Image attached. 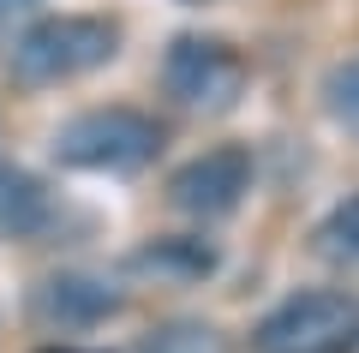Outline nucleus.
<instances>
[{"label": "nucleus", "instance_id": "2", "mask_svg": "<svg viewBox=\"0 0 359 353\" xmlns=\"http://www.w3.org/2000/svg\"><path fill=\"white\" fill-rule=\"evenodd\" d=\"M252 353H359V293L306 288L269 305L252 329Z\"/></svg>", "mask_w": 359, "mask_h": 353}, {"label": "nucleus", "instance_id": "3", "mask_svg": "<svg viewBox=\"0 0 359 353\" xmlns=\"http://www.w3.org/2000/svg\"><path fill=\"white\" fill-rule=\"evenodd\" d=\"M162 150V126L138 108H90L54 132V162L84 174H126Z\"/></svg>", "mask_w": 359, "mask_h": 353}, {"label": "nucleus", "instance_id": "10", "mask_svg": "<svg viewBox=\"0 0 359 353\" xmlns=\"http://www.w3.org/2000/svg\"><path fill=\"white\" fill-rule=\"evenodd\" d=\"M323 108L341 120V126L359 132V54L341 66H330V78H323Z\"/></svg>", "mask_w": 359, "mask_h": 353}, {"label": "nucleus", "instance_id": "6", "mask_svg": "<svg viewBox=\"0 0 359 353\" xmlns=\"http://www.w3.org/2000/svg\"><path fill=\"white\" fill-rule=\"evenodd\" d=\"M36 312L48 324H96V317L120 312V293L96 276H48L36 293Z\"/></svg>", "mask_w": 359, "mask_h": 353}, {"label": "nucleus", "instance_id": "11", "mask_svg": "<svg viewBox=\"0 0 359 353\" xmlns=\"http://www.w3.org/2000/svg\"><path fill=\"white\" fill-rule=\"evenodd\" d=\"M30 6H36V0H0V30L13 25V18H18V13H30Z\"/></svg>", "mask_w": 359, "mask_h": 353}, {"label": "nucleus", "instance_id": "7", "mask_svg": "<svg viewBox=\"0 0 359 353\" xmlns=\"http://www.w3.org/2000/svg\"><path fill=\"white\" fill-rule=\"evenodd\" d=\"M42 215H48L42 186H36L30 174H18V168H0V240H18V234H30Z\"/></svg>", "mask_w": 359, "mask_h": 353}, {"label": "nucleus", "instance_id": "5", "mask_svg": "<svg viewBox=\"0 0 359 353\" xmlns=\"http://www.w3.org/2000/svg\"><path fill=\"white\" fill-rule=\"evenodd\" d=\"M245 192H252V150H240V144H216V150L192 156L186 168H174V180H168V204L198 222L240 210Z\"/></svg>", "mask_w": 359, "mask_h": 353}, {"label": "nucleus", "instance_id": "1", "mask_svg": "<svg viewBox=\"0 0 359 353\" xmlns=\"http://www.w3.org/2000/svg\"><path fill=\"white\" fill-rule=\"evenodd\" d=\"M120 54V25L96 13H60V18H36L13 36L6 48V78L18 90H48V84H72V78L96 72Z\"/></svg>", "mask_w": 359, "mask_h": 353}, {"label": "nucleus", "instance_id": "9", "mask_svg": "<svg viewBox=\"0 0 359 353\" xmlns=\"http://www.w3.org/2000/svg\"><path fill=\"white\" fill-rule=\"evenodd\" d=\"M318 246L330 258H341V264H359V192H353V198H341L318 222Z\"/></svg>", "mask_w": 359, "mask_h": 353}, {"label": "nucleus", "instance_id": "12", "mask_svg": "<svg viewBox=\"0 0 359 353\" xmlns=\"http://www.w3.org/2000/svg\"><path fill=\"white\" fill-rule=\"evenodd\" d=\"M42 353H90V347H42Z\"/></svg>", "mask_w": 359, "mask_h": 353}, {"label": "nucleus", "instance_id": "13", "mask_svg": "<svg viewBox=\"0 0 359 353\" xmlns=\"http://www.w3.org/2000/svg\"><path fill=\"white\" fill-rule=\"evenodd\" d=\"M192 6H198V0H192Z\"/></svg>", "mask_w": 359, "mask_h": 353}, {"label": "nucleus", "instance_id": "4", "mask_svg": "<svg viewBox=\"0 0 359 353\" xmlns=\"http://www.w3.org/2000/svg\"><path fill=\"white\" fill-rule=\"evenodd\" d=\"M245 78L252 72H245L240 48L222 36H174V48L162 60V90L192 114H228L240 102Z\"/></svg>", "mask_w": 359, "mask_h": 353}, {"label": "nucleus", "instance_id": "8", "mask_svg": "<svg viewBox=\"0 0 359 353\" xmlns=\"http://www.w3.org/2000/svg\"><path fill=\"white\" fill-rule=\"evenodd\" d=\"M132 353H233V347H228V335H222L216 324H204V317H174V324L150 329Z\"/></svg>", "mask_w": 359, "mask_h": 353}]
</instances>
